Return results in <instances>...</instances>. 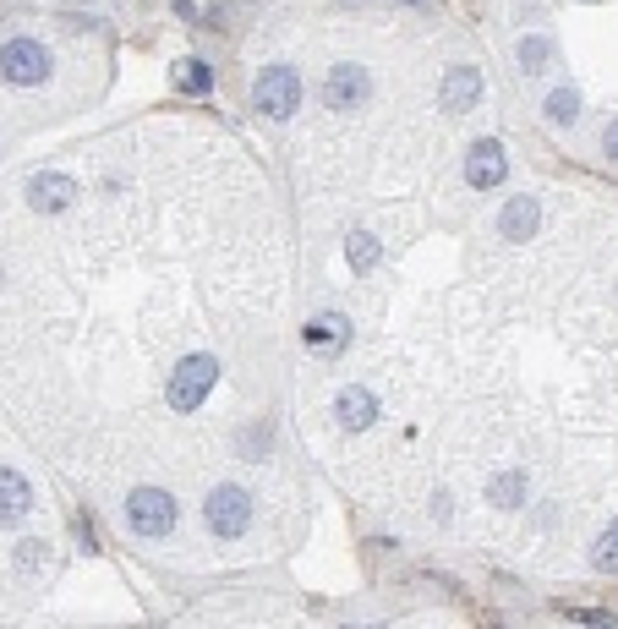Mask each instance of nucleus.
<instances>
[{
  "mask_svg": "<svg viewBox=\"0 0 618 629\" xmlns=\"http://www.w3.org/2000/svg\"><path fill=\"white\" fill-rule=\"evenodd\" d=\"M219 383V356L208 351H192L176 361V372H170V411H197V405L208 400V389Z\"/></svg>",
  "mask_w": 618,
  "mask_h": 629,
  "instance_id": "obj_1",
  "label": "nucleus"
},
{
  "mask_svg": "<svg viewBox=\"0 0 618 629\" xmlns=\"http://www.w3.org/2000/svg\"><path fill=\"white\" fill-rule=\"evenodd\" d=\"M126 526H132L137 537H165V531L176 526V498H170L165 487H132V493H126Z\"/></svg>",
  "mask_w": 618,
  "mask_h": 629,
  "instance_id": "obj_2",
  "label": "nucleus"
},
{
  "mask_svg": "<svg viewBox=\"0 0 618 629\" xmlns=\"http://www.w3.org/2000/svg\"><path fill=\"white\" fill-rule=\"evenodd\" d=\"M0 77L17 88H39L44 77H50V50H44L39 39H6V50H0Z\"/></svg>",
  "mask_w": 618,
  "mask_h": 629,
  "instance_id": "obj_3",
  "label": "nucleus"
},
{
  "mask_svg": "<svg viewBox=\"0 0 618 629\" xmlns=\"http://www.w3.org/2000/svg\"><path fill=\"white\" fill-rule=\"evenodd\" d=\"M252 99H258V110L268 115V121H290L296 104H301V77L290 72V66H268V72H258Z\"/></svg>",
  "mask_w": 618,
  "mask_h": 629,
  "instance_id": "obj_4",
  "label": "nucleus"
},
{
  "mask_svg": "<svg viewBox=\"0 0 618 629\" xmlns=\"http://www.w3.org/2000/svg\"><path fill=\"white\" fill-rule=\"evenodd\" d=\"M247 520H252L247 487L219 482L214 493H208V531H214V537H241V531H247Z\"/></svg>",
  "mask_w": 618,
  "mask_h": 629,
  "instance_id": "obj_5",
  "label": "nucleus"
},
{
  "mask_svg": "<svg viewBox=\"0 0 618 629\" xmlns=\"http://www.w3.org/2000/svg\"><path fill=\"white\" fill-rule=\"evenodd\" d=\"M72 203H77V181L66 176V170H39V176L28 181V208L33 214H66Z\"/></svg>",
  "mask_w": 618,
  "mask_h": 629,
  "instance_id": "obj_6",
  "label": "nucleus"
},
{
  "mask_svg": "<svg viewBox=\"0 0 618 629\" xmlns=\"http://www.w3.org/2000/svg\"><path fill=\"white\" fill-rule=\"evenodd\" d=\"M334 422H340V433H367V427L378 422V400H372V389L345 383L340 400H334Z\"/></svg>",
  "mask_w": 618,
  "mask_h": 629,
  "instance_id": "obj_7",
  "label": "nucleus"
},
{
  "mask_svg": "<svg viewBox=\"0 0 618 629\" xmlns=\"http://www.w3.org/2000/svg\"><path fill=\"white\" fill-rule=\"evenodd\" d=\"M504 176H509L504 148H498L493 137H476V143H471V154H465V181H471V186H498Z\"/></svg>",
  "mask_w": 618,
  "mask_h": 629,
  "instance_id": "obj_8",
  "label": "nucleus"
},
{
  "mask_svg": "<svg viewBox=\"0 0 618 629\" xmlns=\"http://www.w3.org/2000/svg\"><path fill=\"white\" fill-rule=\"evenodd\" d=\"M345 345H351V323H345L340 312H318V318L307 323V351H318V356H340Z\"/></svg>",
  "mask_w": 618,
  "mask_h": 629,
  "instance_id": "obj_9",
  "label": "nucleus"
},
{
  "mask_svg": "<svg viewBox=\"0 0 618 629\" xmlns=\"http://www.w3.org/2000/svg\"><path fill=\"white\" fill-rule=\"evenodd\" d=\"M323 99H329L334 110H356V104L367 99V72H361V66H334L329 83H323Z\"/></svg>",
  "mask_w": 618,
  "mask_h": 629,
  "instance_id": "obj_10",
  "label": "nucleus"
},
{
  "mask_svg": "<svg viewBox=\"0 0 618 629\" xmlns=\"http://www.w3.org/2000/svg\"><path fill=\"white\" fill-rule=\"evenodd\" d=\"M476 99H482V72H476V66H454V72L443 77V110L460 115V110H471Z\"/></svg>",
  "mask_w": 618,
  "mask_h": 629,
  "instance_id": "obj_11",
  "label": "nucleus"
},
{
  "mask_svg": "<svg viewBox=\"0 0 618 629\" xmlns=\"http://www.w3.org/2000/svg\"><path fill=\"white\" fill-rule=\"evenodd\" d=\"M33 509V487H28V476H17V471H0V520L6 526H17L22 515Z\"/></svg>",
  "mask_w": 618,
  "mask_h": 629,
  "instance_id": "obj_12",
  "label": "nucleus"
},
{
  "mask_svg": "<svg viewBox=\"0 0 618 629\" xmlns=\"http://www.w3.org/2000/svg\"><path fill=\"white\" fill-rule=\"evenodd\" d=\"M536 225H542V208H536L531 197H515V203L498 214V230H504V241H531Z\"/></svg>",
  "mask_w": 618,
  "mask_h": 629,
  "instance_id": "obj_13",
  "label": "nucleus"
},
{
  "mask_svg": "<svg viewBox=\"0 0 618 629\" xmlns=\"http://www.w3.org/2000/svg\"><path fill=\"white\" fill-rule=\"evenodd\" d=\"M526 498H531V476H520V471L487 476V504H493V509H520Z\"/></svg>",
  "mask_w": 618,
  "mask_h": 629,
  "instance_id": "obj_14",
  "label": "nucleus"
},
{
  "mask_svg": "<svg viewBox=\"0 0 618 629\" xmlns=\"http://www.w3.org/2000/svg\"><path fill=\"white\" fill-rule=\"evenodd\" d=\"M575 115H580V93L575 88H553V93H547V121L569 126Z\"/></svg>",
  "mask_w": 618,
  "mask_h": 629,
  "instance_id": "obj_15",
  "label": "nucleus"
},
{
  "mask_svg": "<svg viewBox=\"0 0 618 629\" xmlns=\"http://www.w3.org/2000/svg\"><path fill=\"white\" fill-rule=\"evenodd\" d=\"M345 258H351V269H372V263H378V241H372V230H351Z\"/></svg>",
  "mask_w": 618,
  "mask_h": 629,
  "instance_id": "obj_16",
  "label": "nucleus"
},
{
  "mask_svg": "<svg viewBox=\"0 0 618 629\" xmlns=\"http://www.w3.org/2000/svg\"><path fill=\"white\" fill-rule=\"evenodd\" d=\"M591 564H597L602 575H618V520L597 537V547H591Z\"/></svg>",
  "mask_w": 618,
  "mask_h": 629,
  "instance_id": "obj_17",
  "label": "nucleus"
},
{
  "mask_svg": "<svg viewBox=\"0 0 618 629\" xmlns=\"http://www.w3.org/2000/svg\"><path fill=\"white\" fill-rule=\"evenodd\" d=\"M176 88L181 93H208V88H214V72H208L203 61H181L176 66Z\"/></svg>",
  "mask_w": 618,
  "mask_h": 629,
  "instance_id": "obj_18",
  "label": "nucleus"
},
{
  "mask_svg": "<svg viewBox=\"0 0 618 629\" xmlns=\"http://www.w3.org/2000/svg\"><path fill=\"white\" fill-rule=\"evenodd\" d=\"M520 66H526V72H542V66H547V39H526V44H520Z\"/></svg>",
  "mask_w": 618,
  "mask_h": 629,
  "instance_id": "obj_19",
  "label": "nucleus"
},
{
  "mask_svg": "<svg viewBox=\"0 0 618 629\" xmlns=\"http://www.w3.org/2000/svg\"><path fill=\"white\" fill-rule=\"evenodd\" d=\"M602 143H608V154H613V159H618V121H613V126H608V137H602Z\"/></svg>",
  "mask_w": 618,
  "mask_h": 629,
  "instance_id": "obj_20",
  "label": "nucleus"
},
{
  "mask_svg": "<svg viewBox=\"0 0 618 629\" xmlns=\"http://www.w3.org/2000/svg\"><path fill=\"white\" fill-rule=\"evenodd\" d=\"M170 6H176V17H192V11H197L192 0H170Z\"/></svg>",
  "mask_w": 618,
  "mask_h": 629,
  "instance_id": "obj_21",
  "label": "nucleus"
}]
</instances>
